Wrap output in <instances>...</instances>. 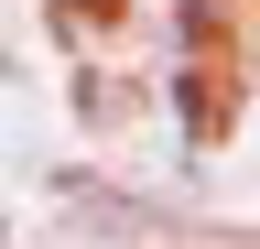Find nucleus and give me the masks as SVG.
<instances>
[]
</instances>
